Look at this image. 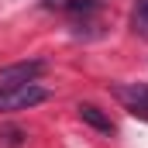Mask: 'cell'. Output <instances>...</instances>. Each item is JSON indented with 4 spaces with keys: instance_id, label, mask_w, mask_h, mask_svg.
Segmentation results:
<instances>
[{
    "instance_id": "cell-1",
    "label": "cell",
    "mask_w": 148,
    "mask_h": 148,
    "mask_svg": "<svg viewBox=\"0 0 148 148\" xmlns=\"http://www.w3.org/2000/svg\"><path fill=\"white\" fill-rule=\"evenodd\" d=\"M48 97L45 86L38 83H24V86H3L0 90V114H14V110H28Z\"/></svg>"
},
{
    "instance_id": "cell-2",
    "label": "cell",
    "mask_w": 148,
    "mask_h": 148,
    "mask_svg": "<svg viewBox=\"0 0 148 148\" xmlns=\"http://www.w3.org/2000/svg\"><path fill=\"white\" fill-rule=\"evenodd\" d=\"M45 73L41 59H28V62H14L7 69H0V90L3 86H24V83H38V76Z\"/></svg>"
},
{
    "instance_id": "cell-3",
    "label": "cell",
    "mask_w": 148,
    "mask_h": 148,
    "mask_svg": "<svg viewBox=\"0 0 148 148\" xmlns=\"http://www.w3.org/2000/svg\"><path fill=\"white\" fill-rule=\"evenodd\" d=\"M110 93L131 114H148V83H117Z\"/></svg>"
},
{
    "instance_id": "cell-4",
    "label": "cell",
    "mask_w": 148,
    "mask_h": 148,
    "mask_svg": "<svg viewBox=\"0 0 148 148\" xmlns=\"http://www.w3.org/2000/svg\"><path fill=\"white\" fill-rule=\"evenodd\" d=\"M76 114H79V121H86L90 127H97V131H103V134H114V121L100 110L97 103H76Z\"/></svg>"
},
{
    "instance_id": "cell-5",
    "label": "cell",
    "mask_w": 148,
    "mask_h": 148,
    "mask_svg": "<svg viewBox=\"0 0 148 148\" xmlns=\"http://www.w3.org/2000/svg\"><path fill=\"white\" fill-rule=\"evenodd\" d=\"M134 28L148 31V0H138V7H134Z\"/></svg>"
}]
</instances>
